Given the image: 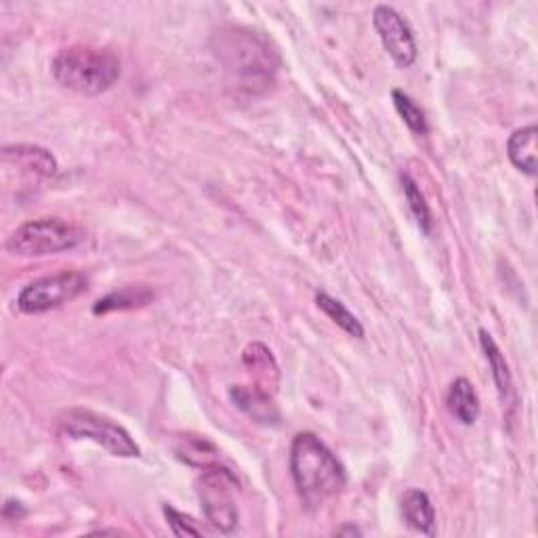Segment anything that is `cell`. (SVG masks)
I'll return each mask as SVG.
<instances>
[{"label":"cell","instance_id":"6da1fadb","mask_svg":"<svg viewBox=\"0 0 538 538\" xmlns=\"http://www.w3.org/2000/svg\"><path fill=\"white\" fill-rule=\"evenodd\" d=\"M213 51L225 72L248 91H265L276 78L280 55L261 32L244 26H223L213 34Z\"/></svg>","mask_w":538,"mask_h":538},{"label":"cell","instance_id":"7a4b0ae2","mask_svg":"<svg viewBox=\"0 0 538 538\" xmlns=\"http://www.w3.org/2000/svg\"><path fill=\"white\" fill-rule=\"evenodd\" d=\"M291 475L299 499L320 507L347 486V471L316 433H297L291 444Z\"/></svg>","mask_w":538,"mask_h":538},{"label":"cell","instance_id":"3957f363","mask_svg":"<svg viewBox=\"0 0 538 538\" xmlns=\"http://www.w3.org/2000/svg\"><path fill=\"white\" fill-rule=\"evenodd\" d=\"M51 72L61 87L95 97L112 89L120 78V59L110 49L72 45L55 55Z\"/></svg>","mask_w":538,"mask_h":538},{"label":"cell","instance_id":"277c9868","mask_svg":"<svg viewBox=\"0 0 538 538\" xmlns=\"http://www.w3.org/2000/svg\"><path fill=\"white\" fill-rule=\"evenodd\" d=\"M82 242L85 232L78 225L59 217H43L19 225L5 248L17 257H47L74 251Z\"/></svg>","mask_w":538,"mask_h":538},{"label":"cell","instance_id":"5b68a950","mask_svg":"<svg viewBox=\"0 0 538 538\" xmlns=\"http://www.w3.org/2000/svg\"><path fill=\"white\" fill-rule=\"evenodd\" d=\"M61 431L74 440H91L106 448L114 457L120 459H137L141 457V448L133 440L131 433L122 425L114 423L110 417H103L99 412L87 408H72L64 412L59 419Z\"/></svg>","mask_w":538,"mask_h":538},{"label":"cell","instance_id":"8992f818","mask_svg":"<svg viewBox=\"0 0 538 538\" xmlns=\"http://www.w3.org/2000/svg\"><path fill=\"white\" fill-rule=\"evenodd\" d=\"M236 475L221 465L202 469L198 480V499L206 522L221 534H232L238 528V505H236Z\"/></svg>","mask_w":538,"mask_h":538},{"label":"cell","instance_id":"52a82bcc","mask_svg":"<svg viewBox=\"0 0 538 538\" xmlns=\"http://www.w3.org/2000/svg\"><path fill=\"white\" fill-rule=\"evenodd\" d=\"M87 288L89 278L82 272H76V269L51 274L24 286L17 297V307L19 312L30 316L45 314L78 299L82 293H87Z\"/></svg>","mask_w":538,"mask_h":538},{"label":"cell","instance_id":"ba28073f","mask_svg":"<svg viewBox=\"0 0 538 538\" xmlns=\"http://www.w3.org/2000/svg\"><path fill=\"white\" fill-rule=\"evenodd\" d=\"M372 24L381 38L389 57L400 68H410L417 61L419 49L415 34H412L406 19L389 5H379L372 11Z\"/></svg>","mask_w":538,"mask_h":538},{"label":"cell","instance_id":"9c48e42d","mask_svg":"<svg viewBox=\"0 0 538 538\" xmlns=\"http://www.w3.org/2000/svg\"><path fill=\"white\" fill-rule=\"evenodd\" d=\"M230 400L244 415L265 427H278L282 423V412L274 402L272 393L259 385H234L230 387Z\"/></svg>","mask_w":538,"mask_h":538},{"label":"cell","instance_id":"30bf717a","mask_svg":"<svg viewBox=\"0 0 538 538\" xmlns=\"http://www.w3.org/2000/svg\"><path fill=\"white\" fill-rule=\"evenodd\" d=\"M480 345H482V351H484V356L488 360V366L492 370V379H494L496 391H499V398H501L503 408L513 410L515 402H517V396H515V385H513L511 370H509V364H507V360L503 356V351L499 349V345H496V341L492 339V335L488 333L486 328H480Z\"/></svg>","mask_w":538,"mask_h":538},{"label":"cell","instance_id":"8fae6325","mask_svg":"<svg viewBox=\"0 0 538 538\" xmlns=\"http://www.w3.org/2000/svg\"><path fill=\"white\" fill-rule=\"evenodd\" d=\"M404 522L425 536H436V509L431 505L429 494L419 488H408L402 496Z\"/></svg>","mask_w":538,"mask_h":538},{"label":"cell","instance_id":"7c38bea8","mask_svg":"<svg viewBox=\"0 0 538 538\" xmlns=\"http://www.w3.org/2000/svg\"><path fill=\"white\" fill-rule=\"evenodd\" d=\"M156 299L154 288L148 284H129L122 286L118 291L106 295L93 305V314H110V312H124V309H137L146 307Z\"/></svg>","mask_w":538,"mask_h":538},{"label":"cell","instance_id":"4fadbf2b","mask_svg":"<svg viewBox=\"0 0 538 538\" xmlns=\"http://www.w3.org/2000/svg\"><path fill=\"white\" fill-rule=\"evenodd\" d=\"M446 406L450 410V415L461 421L463 425H473L480 417V398L478 391L471 385L469 379L459 377L454 379L448 393H446Z\"/></svg>","mask_w":538,"mask_h":538},{"label":"cell","instance_id":"5bb4252c","mask_svg":"<svg viewBox=\"0 0 538 538\" xmlns=\"http://www.w3.org/2000/svg\"><path fill=\"white\" fill-rule=\"evenodd\" d=\"M242 362H244L246 370L251 372L253 379L257 381V385L261 389L274 391L278 387L280 370H278L276 358L272 356V351H269V347H265L263 343H251L244 349Z\"/></svg>","mask_w":538,"mask_h":538},{"label":"cell","instance_id":"9a60e30c","mask_svg":"<svg viewBox=\"0 0 538 538\" xmlns=\"http://www.w3.org/2000/svg\"><path fill=\"white\" fill-rule=\"evenodd\" d=\"M536 150H538V129L534 124L513 131L507 141V156L511 164L528 177H536Z\"/></svg>","mask_w":538,"mask_h":538},{"label":"cell","instance_id":"2e32d148","mask_svg":"<svg viewBox=\"0 0 538 538\" xmlns=\"http://www.w3.org/2000/svg\"><path fill=\"white\" fill-rule=\"evenodd\" d=\"M3 158L5 162H13L19 169L38 177H53L57 173L55 156L38 146H26V143H22V146H7L3 150Z\"/></svg>","mask_w":538,"mask_h":538},{"label":"cell","instance_id":"e0dca14e","mask_svg":"<svg viewBox=\"0 0 538 538\" xmlns=\"http://www.w3.org/2000/svg\"><path fill=\"white\" fill-rule=\"evenodd\" d=\"M175 454L183 463L198 469L219 465V448L206 436H183L175 446Z\"/></svg>","mask_w":538,"mask_h":538},{"label":"cell","instance_id":"ac0fdd59","mask_svg":"<svg viewBox=\"0 0 538 538\" xmlns=\"http://www.w3.org/2000/svg\"><path fill=\"white\" fill-rule=\"evenodd\" d=\"M316 305L318 309H322V312L333 320L341 330H345V333L349 337H356V339H364V326L362 322L349 312V309L335 297H330L328 293H318L316 295Z\"/></svg>","mask_w":538,"mask_h":538},{"label":"cell","instance_id":"d6986e66","mask_svg":"<svg viewBox=\"0 0 538 538\" xmlns=\"http://www.w3.org/2000/svg\"><path fill=\"white\" fill-rule=\"evenodd\" d=\"M391 99H393V106H396L398 114L402 116V120L406 122V127L412 133H415V135H427L429 133L427 114L415 99H412L408 93H404L400 89L391 91Z\"/></svg>","mask_w":538,"mask_h":538},{"label":"cell","instance_id":"ffe728a7","mask_svg":"<svg viewBox=\"0 0 538 538\" xmlns=\"http://www.w3.org/2000/svg\"><path fill=\"white\" fill-rule=\"evenodd\" d=\"M400 181H402V190H404V196L408 200V209L410 213L415 215L419 227H421V232L423 234H431V227H433V217H431V209H429V204L419 188V183L412 179L408 173H402L400 175Z\"/></svg>","mask_w":538,"mask_h":538},{"label":"cell","instance_id":"44dd1931","mask_svg":"<svg viewBox=\"0 0 538 538\" xmlns=\"http://www.w3.org/2000/svg\"><path fill=\"white\" fill-rule=\"evenodd\" d=\"M162 513H164V517H167V522H169L175 536H202V528H198L194 524L190 515L177 511L171 505H162Z\"/></svg>","mask_w":538,"mask_h":538},{"label":"cell","instance_id":"7402d4cb","mask_svg":"<svg viewBox=\"0 0 538 538\" xmlns=\"http://www.w3.org/2000/svg\"><path fill=\"white\" fill-rule=\"evenodd\" d=\"M337 536H362V530L356 528V526H343L335 532Z\"/></svg>","mask_w":538,"mask_h":538}]
</instances>
